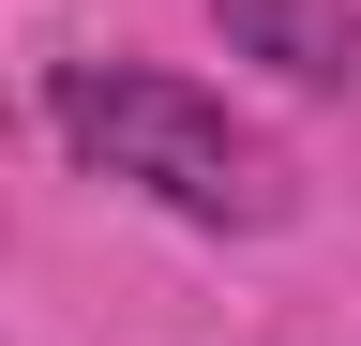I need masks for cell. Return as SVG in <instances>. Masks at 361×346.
<instances>
[{"mask_svg":"<svg viewBox=\"0 0 361 346\" xmlns=\"http://www.w3.org/2000/svg\"><path fill=\"white\" fill-rule=\"evenodd\" d=\"M45 121H61V151L90 166V181L166 196L180 226H286V211H301L286 166H271L196 75H166V61H61Z\"/></svg>","mask_w":361,"mask_h":346,"instance_id":"1","label":"cell"},{"mask_svg":"<svg viewBox=\"0 0 361 346\" xmlns=\"http://www.w3.org/2000/svg\"><path fill=\"white\" fill-rule=\"evenodd\" d=\"M211 30H226L241 61L301 75V91H331V75H361V16H346V0H211Z\"/></svg>","mask_w":361,"mask_h":346,"instance_id":"2","label":"cell"}]
</instances>
